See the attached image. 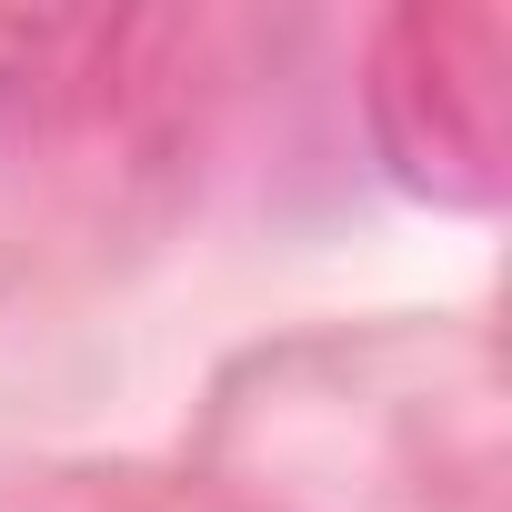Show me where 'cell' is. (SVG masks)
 <instances>
[{"mask_svg":"<svg viewBox=\"0 0 512 512\" xmlns=\"http://www.w3.org/2000/svg\"><path fill=\"white\" fill-rule=\"evenodd\" d=\"M372 141L432 201H492L512 161V31L472 0H422L372 51Z\"/></svg>","mask_w":512,"mask_h":512,"instance_id":"1","label":"cell"}]
</instances>
